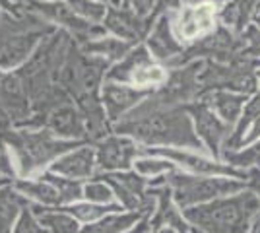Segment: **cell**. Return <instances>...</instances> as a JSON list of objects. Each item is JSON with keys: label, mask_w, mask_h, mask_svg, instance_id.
I'll return each instance as SVG.
<instances>
[{"label": "cell", "mask_w": 260, "mask_h": 233, "mask_svg": "<svg viewBox=\"0 0 260 233\" xmlns=\"http://www.w3.org/2000/svg\"><path fill=\"white\" fill-rule=\"evenodd\" d=\"M260 200L254 192L216 198L183 210L184 220L200 233H249L258 216Z\"/></svg>", "instance_id": "1"}, {"label": "cell", "mask_w": 260, "mask_h": 233, "mask_svg": "<svg viewBox=\"0 0 260 233\" xmlns=\"http://www.w3.org/2000/svg\"><path fill=\"white\" fill-rule=\"evenodd\" d=\"M171 187H173V198L177 206L181 208H190L198 204H206L216 198H221L225 194L241 192L245 189L241 183L231 181L223 177H188V175H175L169 179Z\"/></svg>", "instance_id": "2"}, {"label": "cell", "mask_w": 260, "mask_h": 233, "mask_svg": "<svg viewBox=\"0 0 260 233\" xmlns=\"http://www.w3.org/2000/svg\"><path fill=\"white\" fill-rule=\"evenodd\" d=\"M12 144L16 148L18 163L23 175H29L33 171L41 169L51 159L70 148V144L53 142L51 138H45V136H20V138H14Z\"/></svg>", "instance_id": "3"}, {"label": "cell", "mask_w": 260, "mask_h": 233, "mask_svg": "<svg viewBox=\"0 0 260 233\" xmlns=\"http://www.w3.org/2000/svg\"><path fill=\"white\" fill-rule=\"evenodd\" d=\"M157 194V206L155 212L150 218V225L152 229H163V227H169L175 233H192L194 229L190 227V223L184 220V216L179 212V206L173 200L171 192L167 189L155 190Z\"/></svg>", "instance_id": "4"}, {"label": "cell", "mask_w": 260, "mask_h": 233, "mask_svg": "<svg viewBox=\"0 0 260 233\" xmlns=\"http://www.w3.org/2000/svg\"><path fill=\"white\" fill-rule=\"evenodd\" d=\"M142 218L146 216H142L140 212H113L98 222L84 225L80 233H126Z\"/></svg>", "instance_id": "5"}, {"label": "cell", "mask_w": 260, "mask_h": 233, "mask_svg": "<svg viewBox=\"0 0 260 233\" xmlns=\"http://www.w3.org/2000/svg\"><path fill=\"white\" fill-rule=\"evenodd\" d=\"M93 152L91 150H80L74 154L64 155L62 159H58L53 165V171L68 179H82L89 177L93 173Z\"/></svg>", "instance_id": "6"}, {"label": "cell", "mask_w": 260, "mask_h": 233, "mask_svg": "<svg viewBox=\"0 0 260 233\" xmlns=\"http://www.w3.org/2000/svg\"><path fill=\"white\" fill-rule=\"evenodd\" d=\"M31 212L35 214V218L39 220V223L43 225L49 233H80V222L74 220L68 212L64 210H53L47 206H31Z\"/></svg>", "instance_id": "7"}, {"label": "cell", "mask_w": 260, "mask_h": 233, "mask_svg": "<svg viewBox=\"0 0 260 233\" xmlns=\"http://www.w3.org/2000/svg\"><path fill=\"white\" fill-rule=\"evenodd\" d=\"M27 206L29 202L14 189L0 190V233H14V225Z\"/></svg>", "instance_id": "8"}, {"label": "cell", "mask_w": 260, "mask_h": 233, "mask_svg": "<svg viewBox=\"0 0 260 233\" xmlns=\"http://www.w3.org/2000/svg\"><path fill=\"white\" fill-rule=\"evenodd\" d=\"M134 157V148L122 140H111L99 150V165L105 169H124Z\"/></svg>", "instance_id": "9"}, {"label": "cell", "mask_w": 260, "mask_h": 233, "mask_svg": "<svg viewBox=\"0 0 260 233\" xmlns=\"http://www.w3.org/2000/svg\"><path fill=\"white\" fill-rule=\"evenodd\" d=\"M214 23V6L212 4H202L194 10H188L181 20V34L186 39H192L194 35L202 34L212 27Z\"/></svg>", "instance_id": "10"}, {"label": "cell", "mask_w": 260, "mask_h": 233, "mask_svg": "<svg viewBox=\"0 0 260 233\" xmlns=\"http://www.w3.org/2000/svg\"><path fill=\"white\" fill-rule=\"evenodd\" d=\"M120 210L122 208L117 204H93V202H76V204H70L68 208H64V212H68L74 220H78L80 223H86V225L105 218L107 214Z\"/></svg>", "instance_id": "11"}, {"label": "cell", "mask_w": 260, "mask_h": 233, "mask_svg": "<svg viewBox=\"0 0 260 233\" xmlns=\"http://www.w3.org/2000/svg\"><path fill=\"white\" fill-rule=\"evenodd\" d=\"M18 192L23 194L25 198L35 200L39 206H58L60 198H58V192L54 190V187L51 183H37V181H22L18 183Z\"/></svg>", "instance_id": "12"}, {"label": "cell", "mask_w": 260, "mask_h": 233, "mask_svg": "<svg viewBox=\"0 0 260 233\" xmlns=\"http://www.w3.org/2000/svg\"><path fill=\"white\" fill-rule=\"evenodd\" d=\"M49 183L54 187V190L58 192V198L60 204H76L78 198L84 196V187L78 183L76 179H68V177H54L49 175Z\"/></svg>", "instance_id": "13"}, {"label": "cell", "mask_w": 260, "mask_h": 233, "mask_svg": "<svg viewBox=\"0 0 260 233\" xmlns=\"http://www.w3.org/2000/svg\"><path fill=\"white\" fill-rule=\"evenodd\" d=\"M14 233H49V231L35 218V214L31 212V206H27V208L22 210L18 222L14 225Z\"/></svg>", "instance_id": "14"}, {"label": "cell", "mask_w": 260, "mask_h": 233, "mask_svg": "<svg viewBox=\"0 0 260 233\" xmlns=\"http://www.w3.org/2000/svg\"><path fill=\"white\" fill-rule=\"evenodd\" d=\"M84 196L87 198V202H93V204H109L113 200V190L105 183H89L84 187Z\"/></svg>", "instance_id": "15"}, {"label": "cell", "mask_w": 260, "mask_h": 233, "mask_svg": "<svg viewBox=\"0 0 260 233\" xmlns=\"http://www.w3.org/2000/svg\"><path fill=\"white\" fill-rule=\"evenodd\" d=\"M228 159L233 165H260V142L241 154H229Z\"/></svg>", "instance_id": "16"}, {"label": "cell", "mask_w": 260, "mask_h": 233, "mask_svg": "<svg viewBox=\"0 0 260 233\" xmlns=\"http://www.w3.org/2000/svg\"><path fill=\"white\" fill-rule=\"evenodd\" d=\"M136 169L142 175H159L163 171L173 169V165L169 161H163V159H140L136 163Z\"/></svg>", "instance_id": "17"}, {"label": "cell", "mask_w": 260, "mask_h": 233, "mask_svg": "<svg viewBox=\"0 0 260 233\" xmlns=\"http://www.w3.org/2000/svg\"><path fill=\"white\" fill-rule=\"evenodd\" d=\"M163 70L157 66L152 68H142L134 74V82L136 84H155V82H161L163 80Z\"/></svg>", "instance_id": "18"}, {"label": "cell", "mask_w": 260, "mask_h": 233, "mask_svg": "<svg viewBox=\"0 0 260 233\" xmlns=\"http://www.w3.org/2000/svg\"><path fill=\"white\" fill-rule=\"evenodd\" d=\"M260 113V95H256L254 97V101H250V105H249V109H247V117H245V121H243V124H241V128H239V136L243 134V128H245V124L254 117V115H258Z\"/></svg>", "instance_id": "19"}, {"label": "cell", "mask_w": 260, "mask_h": 233, "mask_svg": "<svg viewBox=\"0 0 260 233\" xmlns=\"http://www.w3.org/2000/svg\"><path fill=\"white\" fill-rule=\"evenodd\" d=\"M152 231V225H150V218H142L140 222L136 223L132 229H128L126 233H148Z\"/></svg>", "instance_id": "20"}, {"label": "cell", "mask_w": 260, "mask_h": 233, "mask_svg": "<svg viewBox=\"0 0 260 233\" xmlns=\"http://www.w3.org/2000/svg\"><path fill=\"white\" fill-rule=\"evenodd\" d=\"M258 136H260V119L256 121V124L252 126V132L249 134V138H247V140H256Z\"/></svg>", "instance_id": "21"}, {"label": "cell", "mask_w": 260, "mask_h": 233, "mask_svg": "<svg viewBox=\"0 0 260 233\" xmlns=\"http://www.w3.org/2000/svg\"><path fill=\"white\" fill-rule=\"evenodd\" d=\"M249 233H260V214L254 218V222H252V225H250Z\"/></svg>", "instance_id": "22"}, {"label": "cell", "mask_w": 260, "mask_h": 233, "mask_svg": "<svg viewBox=\"0 0 260 233\" xmlns=\"http://www.w3.org/2000/svg\"><path fill=\"white\" fill-rule=\"evenodd\" d=\"M148 233H175L173 229H169V227H163V229H152V231Z\"/></svg>", "instance_id": "23"}, {"label": "cell", "mask_w": 260, "mask_h": 233, "mask_svg": "<svg viewBox=\"0 0 260 233\" xmlns=\"http://www.w3.org/2000/svg\"><path fill=\"white\" fill-rule=\"evenodd\" d=\"M258 23H260V14H258Z\"/></svg>", "instance_id": "24"}, {"label": "cell", "mask_w": 260, "mask_h": 233, "mask_svg": "<svg viewBox=\"0 0 260 233\" xmlns=\"http://www.w3.org/2000/svg\"><path fill=\"white\" fill-rule=\"evenodd\" d=\"M0 183H2V181H0Z\"/></svg>", "instance_id": "25"}]
</instances>
